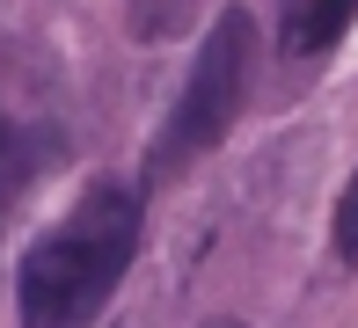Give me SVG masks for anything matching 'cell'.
Returning <instances> with one entry per match:
<instances>
[{
    "label": "cell",
    "instance_id": "obj_6",
    "mask_svg": "<svg viewBox=\"0 0 358 328\" xmlns=\"http://www.w3.org/2000/svg\"><path fill=\"white\" fill-rule=\"evenodd\" d=\"M213 328H241V321H213Z\"/></svg>",
    "mask_w": 358,
    "mask_h": 328
},
{
    "label": "cell",
    "instance_id": "obj_5",
    "mask_svg": "<svg viewBox=\"0 0 358 328\" xmlns=\"http://www.w3.org/2000/svg\"><path fill=\"white\" fill-rule=\"evenodd\" d=\"M0 161H8V131H0Z\"/></svg>",
    "mask_w": 358,
    "mask_h": 328
},
{
    "label": "cell",
    "instance_id": "obj_4",
    "mask_svg": "<svg viewBox=\"0 0 358 328\" xmlns=\"http://www.w3.org/2000/svg\"><path fill=\"white\" fill-rule=\"evenodd\" d=\"M336 262H358V168H351L344 197H336Z\"/></svg>",
    "mask_w": 358,
    "mask_h": 328
},
{
    "label": "cell",
    "instance_id": "obj_3",
    "mask_svg": "<svg viewBox=\"0 0 358 328\" xmlns=\"http://www.w3.org/2000/svg\"><path fill=\"white\" fill-rule=\"evenodd\" d=\"M358 0H278V52L285 59H315L351 29Z\"/></svg>",
    "mask_w": 358,
    "mask_h": 328
},
{
    "label": "cell",
    "instance_id": "obj_1",
    "mask_svg": "<svg viewBox=\"0 0 358 328\" xmlns=\"http://www.w3.org/2000/svg\"><path fill=\"white\" fill-rule=\"evenodd\" d=\"M132 248H139V190L117 175L88 183L73 211L44 226L22 255V277H15L22 328H95V314L132 270Z\"/></svg>",
    "mask_w": 358,
    "mask_h": 328
},
{
    "label": "cell",
    "instance_id": "obj_2",
    "mask_svg": "<svg viewBox=\"0 0 358 328\" xmlns=\"http://www.w3.org/2000/svg\"><path fill=\"white\" fill-rule=\"evenodd\" d=\"M249 59H256V22H249V8H227L220 22L205 29L198 59H190V80H183V95H176L169 124H161V139H154L146 175H176L183 161L213 154L227 139V124L241 117V95H249Z\"/></svg>",
    "mask_w": 358,
    "mask_h": 328
}]
</instances>
